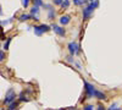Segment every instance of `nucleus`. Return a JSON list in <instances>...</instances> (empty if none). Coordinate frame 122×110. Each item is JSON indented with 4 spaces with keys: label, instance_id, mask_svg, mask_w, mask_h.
<instances>
[{
    "label": "nucleus",
    "instance_id": "f257e3e1",
    "mask_svg": "<svg viewBox=\"0 0 122 110\" xmlns=\"http://www.w3.org/2000/svg\"><path fill=\"white\" fill-rule=\"evenodd\" d=\"M99 6V0H95V1H93V3H90L86 9H83V18L84 20H87V18H89L90 17V15L93 14V11Z\"/></svg>",
    "mask_w": 122,
    "mask_h": 110
},
{
    "label": "nucleus",
    "instance_id": "f03ea898",
    "mask_svg": "<svg viewBox=\"0 0 122 110\" xmlns=\"http://www.w3.org/2000/svg\"><path fill=\"white\" fill-rule=\"evenodd\" d=\"M83 83H84V89H86V93H87V95H88L89 98H93V97H95V92H97L95 87H94L93 84L88 83L87 81H84Z\"/></svg>",
    "mask_w": 122,
    "mask_h": 110
},
{
    "label": "nucleus",
    "instance_id": "7ed1b4c3",
    "mask_svg": "<svg viewBox=\"0 0 122 110\" xmlns=\"http://www.w3.org/2000/svg\"><path fill=\"white\" fill-rule=\"evenodd\" d=\"M15 97H16V94H15L14 89H9L6 95H5V99H4V104H11V103H14Z\"/></svg>",
    "mask_w": 122,
    "mask_h": 110
},
{
    "label": "nucleus",
    "instance_id": "20e7f679",
    "mask_svg": "<svg viewBox=\"0 0 122 110\" xmlns=\"http://www.w3.org/2000/svg\"><path fill=\"white\" fill-rule=\"evenodd\" d=\"M34 28V33L37 34V36H42L44 32H48L49 29H50V27L48 26V25H40V26H34L33 27Z\"/></svg>",
    "mask_w": 122,
    "mask_h": 110
},
{
    "label": "nucleus",
    "instance_id": "39448f33",
    "mask_svg": "<svg viewBox=\"0 0 122 110\" xmlns=\"http://www.w3.org/2000/svg\"><path fill=\"white\" fill-rule=\"evenodd\" d=\"M68 52H70V54L71 55H76L78 52H79V45L76 43V42H71V43H68Z\"/></svg>",
    "mask_w": 122,
    "mask_h": 110
},
{
    "label": "nucleus",
    "instance_id": "423d86ee",
    "mask_svg": "<svg viewBox=\"0 0 122 110\" xmlns=\"http://www.w3.org/2000/svg\"><path fill=\"white\" fill-rule=\"evenodd\" d=\"M51 28L54 29V32L57 34V36H60V37H64L65 36V28H62V27H60V26H57V25H53L51 26Z\"/></svg>",
    "mask_w": 122,
    "mask_h": 110
},
{
    "label": "nucleus",
    "instance_id": "0eeeda50",
    "mask_svg": "<svg viewBox=\"0 0 122 110\" xmlns=\"http://www.w3.org/2000/svg\"><path fill=\"white\" fill-rule=\"evenodd\" d=\"M71 22V17L68 15H64V16H61L60 17V25H62V26H66Z\"/></svg>",
    "mask_w": 122,
    "mask_h": 110
},
{
    "label": "nucleus",
    "instance_id": "6e6552de",
    "mask_svg": "<svg viewBox=\"0 0 122 110\" xmlns=\"http://www.w3.org/2000/svg\"><path fill=\"white\" fill-rule=\"evenodd\" d=\"M38 14H39V7L34 5L32 9H30V16H32V18H34V20H39Z\"/></svg>",
    "mask_w": 122,
    "mask_h": 110
},
{
    "label": "nucleus",
    "instance_id": "1a4fd4ad",
    "mask_svg": "<svg viewBox=\"0 0 122 110\" xmlns=\"http://www.w3.org/2000/svg\"><path fill=\"white\" fill-rule=\"evenodd\" d=\"M95 98H98V99H105L106 97H105V94H104L103 92L97 91V92H95Z\"/></svg>",
    "mask_w": 122,
    "mask_h": 110
},
{
    "label": "nucleus",
    "instance_id": "9d476101",
    "mask_svg": "<svg viewBox=\"0 0 122 110\" xmlns=\"http://www.w3.org/2000/svg\"><path fill=\"white\" fill-rule=\"evenodd\" d=\"M54 16H55V11H54V9L50 7V9H49V14H48V18H49V20H53Z\"/></svg>",
    "mask_w": 122,
    "mask_h": 110
},
{
    "label": "nucleus",
    "instance_id": "9b49d317",
    "mask_svg": "<svg viewBox=\"0 0 122 110\" xmlns=\"http://www.w3.org/2000/svg\"><path fill=\"white\" fill-rule=\"evenodd\" d=\"M30 17V15H27V14H23V15H21L20 16V21H27V20H29Z\"/></svg>",
    "mask_w": 122,
    "mask_h": 110
},
{
    "label": "nucleus",
    "instance_id": "f8f14e48",
    "mask_svg": "<svg viewBox=\"0 0 122 110\" xmlns=\"http://www.w3.org/2000/svg\"><path fill=\"white\" fill-rule=\"evenodd\" d=\"M17 106H18V103H17V102H14V103L10 104L9 110H16V109H17Z\"/></svg>",
    "mask_w": 122,
    "mask_h": 110
},
{
    "label": "nucleus",
    "instance_id": "ddd939ff",
    "mask_svg": "<svg viewBox=\"0 0 122 110\" xmlns=\"http://www.w3.org/2000/svg\"><path fill=\"white\" fill-rule=\"evenodd\" d=\"M68 6H70V1L68 0H64V3L61 4V7L62 9H68Z\"/></svg>",
    "mask_w": 122,
    "mask_h": 110
},
{
    "label": "nucleus",
    "instance_id": "4468645a",
    "mask_svg": "<svg viewBox=\"0 0 122 110\" xmlns=\"http://www.w3.org/2000/svg\"><path fill=\"white\" fill-rule=\"evenodd\" d=\"M10 42H11V38H7V41L5 42V44H4V49H5V50H7V49H9V45H10Z\"/></svg>",
    "mask_w": 122,
    "mask_h": 110
},
{
    "label": "nucleus",
    "instance_id": "2eb2a0df",
    "mask_svg": "<svg viewBox=\"0 0 122 110\" xmlns=\"http://www.w3.org/2000/svg\"><path fill=\"white\" fill-rule=\"evenodd\" d=\"M84 3H87V0H73V4L76 5H82Z\"/></svg>",
    "mask_w": 122,
    "mask_h": 110
},
{
    "label": "nucleus",
    "instance_id": "dca6fc26",
    "mask_svg": "<svg viewBox=\"0 0 122 110\" xmlns=\"http://www.w3.org/2000/svg\"><path fill=\"white\" fill-rule=\"evenodd\" d=\"M109 110H122V108H121V106H117L116 104H114V105H111V106L109 108Z\"/></svg>",
    "mask_w": 122,
    "mask_h": 110
},
{
    "label": "nucleus",
    "instance_id": "f3484780",
    "mask_svg": "<svg viewBox=\"0 0 122 110\" xmlns=\"http://www.w3.org/2000/svg\"><path fill=\"white\" fill-rule=\"evenodd\" d=\"M53 3L55 4V5H61L64 3V0H53Z\"/></svg>",
    "mask_w": 122,
    "mask_h": 110
},
{
    "label": "nucleus",
    "instance_id": "a211bd4d",
    "mask_svg": "<svg viewBox=\"0 0 122 110\" xmlns=\"http://www.w3.org/2000/svg\"><path fill=\"white\" fill-rule=\"evenodd\" d=\"M93 109H94L93 105H86L84 106V110H93Z\"/></svg>",
    "mask_w": 122,
    "mask_h": 110
},
{
    "label": "nucleus",
    "instance_id": "6ab92c4d",
    "mask_svg": "<svg viewBox=\"0 0 122 110\" xmlns=\"http://www.w3.org/2000/svg\"><path fill=\"white\" fill-rule=\"evenodd\" d=\"M28 3H29V0H22V5H23L25 7L28 6Z\"/></svg>",
    "mask_w": 122,
    "mask_h": 110
},
{
    "label": "nucleus",
    "instance_id": "aec40b11",
    "mask_svg": "<svg viewBox=\"0 0 122 110\" xmlns=\"http://www.w3.org/2000/svg\"><path fill=\"white\" fill-rule=\"evenodd\" d=\"M97 108H98V110H105V108L101 105V104H99V105H97Z\"/></svg>",
    "mask_w": 122,
    "mask_h": 110
},
{
    "label": "nucleus",
    "instance_id": "412c9836",
    "mask_svg": "<svg viewBox=\"0 0 122 110\" xmlns=\"http://www.w3.org/2000/svg\"><path fill=\"white\" fill-rule=\"evenodd\" d=\"M0 60H4V50H1V53H0Z\"/></svg>",
    "mask_w": 122,
    "mask_h": 110
},
{
    "label": "nucleus",
    "instance_id": "4be33fe9",
    "mask_svg": "<svg viewBox=\"0 0 122 110\" xmlns=\"http://www.w3.org/2000/svg\"><path fill=\"white\" fill-rule=\"evenodd\" d=\"M67 61L68 63H73V60H72V58H71V56H67Z\"/></svg>",
    "mask_w": 122,
    "mask_h": 110
},
{
    "label": "nucleus",
    "instance_id": "5701e85b",
    "mask_svg": "<svg viewBox=\"0 0 122 110\" xmlns=\"http://www.w3.org/2000/svg\"><path fill=\"white\" fill-rule=\"evenodd\" d=\"M71 110H75V108H73V109H71Z\"/></svg>",
    "mask_w": 122,
    "mask_h": 110
},
{
    "label": "nucleus",
    "instance_id": "b1692460",
    "mask_svg": "<svg viewBox=\"0 0 122 110\" xmlns=\"http://www.w3.org/2000/svg\"><path fill=\"white\" fill-rule=\"evenodd\" d=\"M1 110H4V108H1Z\"/></svg>",
    "mask_w": 122,
    "mask_h": 110
},
{
    "label": "nucleus",
    "instance_id": "393cba45",
    "mask_svg": "<svg viewBox=\"0 0 122 110\" xmlns=\"http://www.w3.org/2000/svg\"><path fill=\"white\" fill-rule=\"evenodd\" d=\"M34 1H38V0H34Z\"/></svg>",
    "mask_w": 122,
    "mask_h": 110
}]
</instances>
